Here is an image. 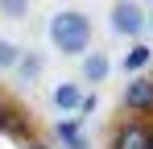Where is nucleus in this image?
Returning a JSON list of instances; mask_svg holds the SVG:
<instances>
[{"mask_svg":"<svg viewBox=\"0 0 153 149\" xmlns=\"http://www.w3.org/2000/svg\"><path fill=\"white\" fill-rule=\"evenodd\" d=\"M50 42H54V50L66 54V58L87 54V50H91V17L79 13V8L54 13V17H50Z\"/></svg>","mask_w":153,"mask_h":149,"instance_id":"f257e3e1","label":"nucleus"},{"mask_svg":"<svg viewBox=\"0 0 153 149\" xmlns=\"http://www.w3.org/2000/svg\"><path fill=\"white\" fill-rule=\"evenodd\" d=\"M112 33L141 37V33H145V8H141L137 0H116V4H112Z\"/></svg>","mask_w":153,"mask_h":149,"instance_id":"f03ea898","label":"nucleus"},{"mask_svg":"<svg viewBox=\"0 0 153 149\" xmlns=\"http://www.w3.org/2000/svg\"><path fill=\"white\" fill-rule=\"evenodd\" d=\"M124 108L128 112H153V79L149 74H132L124 83Z\"/></svg>","mask_w":153,"mask_h":149,"instance_id":"7ed1b4c3","label":"nucleus"},{"mask_svg":"<svg viewBox=\"0 0 153 149\" xmlns=\"http://www.w3.org/2000/svg\"><path fill=\"white\" fill-rule=\"evenodd\" d=\"M112 149H149V124L145 120H124L112 137Z\"/></svg>","mask_w":153,"mask_h":149,"instance_id":"20e7f679","label":"nucleus"},{"mask_svg":"<svg viewBox=\"0 0 153 149\" xmlns=\"http://www.w3.org/2000/svg\"><path fill=\"white\" fill-rule=\"evenodd\" d=\"M0 133H4V137H13V141H21V145H29V141H33L29 112H25V108H13V104H8V112H4V120H0Z\"/></svg>","mask_w":153,"mask_h":149,"instance_id":"39448f33","label":"nucleus"},{"mask_svg":"<svg viewBox=\"0 0 153 149\" xmlns=\"http://www.w3.org/2000/svg\"><path fill=\"white\" fill-rule=\"evenodd\" d=\"M50 104L58 112H79V104H83V83H58L54 87Z\"/></svg>","mask_w":153,"mask_h":149,"instance_id":"423d86ee","label":"nucleus"},{"mask_svg":"<svg viewBox=\"0 0 153 149\" xmlns=\"http://www.w3.org/2000/svg\"><path fill=\"white\" fill-rule=\"evenodd\" d=\"M108 71H112L108 54H100V50H87V54H83V83H103Z\"/></svg>","mask_w":153,"mask_h":149,"instance_id":"0eeeda50","label":"nucleus"},{"mask_svg":"<svg viewBox=\"0 0 153 149\" xmlns=\"http://www.w3.org/2000/svg\"><path fill=\"white\" fill-rule=\"evenodd\" d=\"M13 71H17V83H37V74H42V54H37V50H21V62H17Z\"/></svg>","mask_w":153,"mask_h":149,"instance_id":"6e6552de","label":"nucleus"},{"mask_svg":"<svg viewBox=\"0 0 153 149\" xmlns=\"http://www.w3.org/2000/svg\"><path fill=\"white\" fill-rule=\"evenodd\" d=\"M54 137H58L66 149H87V137H83V124H79V120H58Z\"/></svg>","mask_w":153,"mask_h":149,"instance_id":"1a4fd4ad","label":"nucleus"},{"mask_svg":"<svg viewBox=\"0 0 153 149\" xmlns=\"http://www.w3.org/2000/svg\"><path fill=\"white\" fill-rule=\"evenodd\" d=\"M149 62H153V50L145 46V42H132V46H128V54H124V71L128 74H141Z\"/></svg>","mask_w":153,"mask_h":149,"instance_id":"9d476101","label":"nucleus"},{"mask_svg":"<svg viewBox=\"0 0 153 149\" xmlns=\"http://www.w3.org/2000/svg\"><path fill=\"white\" fill-rule=\"evenodd\" d=\"M0 17L4 21H25L29 17V0H0Z\"/></svg>","mask_w":153,"mask_h":149,"instance_id":"9b49d317","label":"nucleus"},{"mask_svg":"<svg viewBox=\"0 0 153 149\" xmlns=\"http://www.w3.org/2000/svg\"><path fill=\"white\" fill-rule=\"evenodd\" d=\"M17 62H21V46L8 42V37H0V71H13Z\"/></svg>","mask_w":153,"mask_h":149,"instance_id":"f8f14e48","label":"nucleus"},{"mask_svg":"<svg viewBox=\"0 0 153 149\" xmlns=\"http://www.w3.org/2000/svg\"><path fill=\"white\" fill-rule=\"evenodd\" d=\"M79 112L87 116V112H95V95H83V104H79Z\"/></svg>","mask_w":153,"mask_h":149,"instance_id":"ddd939ff","label":"nucleus"},{"mask_svg":"<svg viewBox=\"0 0 153 149\" xmlns=\"http://www.w3.org/2000/svg\"><path fill=\"white\" fill-rule=\"evenodd\" d=\"M25 149H50V145H46V141H37V137H33V141H29Z\"/></svg>","mask_w":153,"mask_h":149,"instance_id":"4468645a","label":"nucleus"},{"mask_svg":"<svg viewBox=\"0 0 153 149\" xmlns=\"http://www.w3.org/2000/svg\"><path fill=\"white\" fill-rule=\"evenodd\" d=\"M145 25H149V29H153V8H149V13H145Z\"/></svg>","mask_w":153,"mask_h":149,"instance_id":"2eb2a0df","label":"nucleus"},{"mask_svg":"<svg viewBox=\"0 0 153 149\" xmlns=\"http://www.w3.org/2000/svg\"><path fill=\"white\" fill-rule=\"evenodd\" d=\"M4 112H8V104H4V99H0V120H4Z\"/></svg>","mask_w":153,"mask_h":149,"instance_id":"dca6fc26","label":"nucleus"},{"mask_svg":"<svg viewBox=\"0 0 153 149\" xmlns=\"http://www.w3.org/2000/svg\"><path fill=\"white\" fill-rule=\"evenodd\" d=\"M149 149H153V124H149Z\"/></svg>","mask_w":153,"mask_h":149,"instance_id":"f3484780","label":"nucleus"}]
</instances>
